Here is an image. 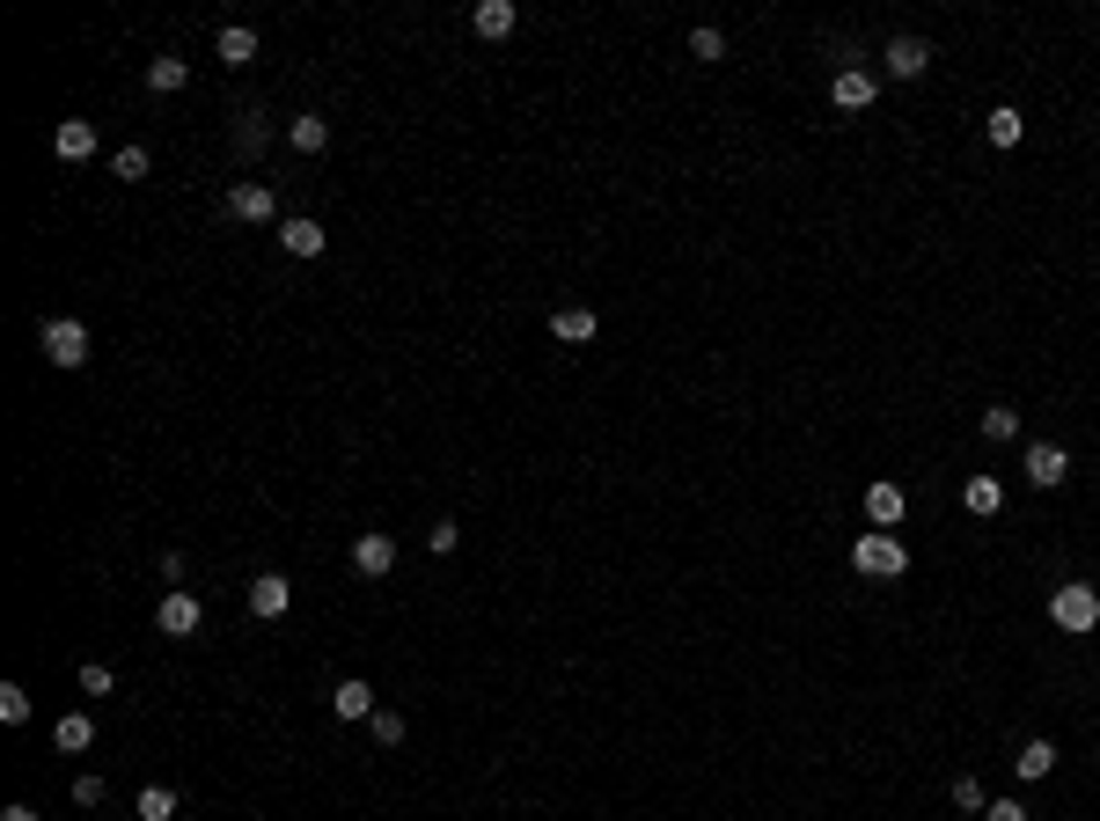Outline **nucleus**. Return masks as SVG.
Masks as SVG:
<instances>
[{
	"instance_id": "1",
	"label": "nucleus",
	"mask_w": 1100,
	"mask_h": 821,
	"mask_svg": "<svg viewBox=\"0 0 1100 821\" xmlns=\"http://www.w3.org/2000/svg\"><path fill=\"white\" fill-rule=\"evenodd\" d=\"M852 565L866 573V580H903L910 573V551H903V535L895 529H866L852 543Z\"/></svg>"
},
{
	"instance_id": "2",
	"label": "nucleus",
	"mask_w": 1100,
	"mask_h": 821,
	"mask_svg": "<svg viewBox=\"0 0 1100 821\" xmlns=\"http://www.w3.org/2000/svg\"><path fill=\"white\" fill-rule=\"evenodd\" d=\"M37 345H45L51 367H81L89 360V323H73V315H51V323H37Z\"/></svg>"
},
{
	"instance_id": "3",
	"label": "nucleus",
	"mask_w": 1100,
	"mask_h": 821,
	"mask_svg": "<svg viewBox=\"0 0 1100 821\" xmlns=\"http://www.w3.org/2000/svg\"><path fill=\"white\" fill-rule=\"evenodd\" d=\"M1050 616H1056V631H1093L1100 624V594L1093 587H1056V602H1050Z\"/></svg>"
},
{
	"instance_id": "4",
	"label": "nucleus",
	"mask_w": 1100,
	"mask_h": 821,
	"mask_svg": "<svg viewBox=\"0 0 1100 821\" xmlns=\"http://www.w3.org/2000/svg\"><path fill=\"white\" fill-rule=\"evenodd\" d=\"M198 624H206V609H198V594L170 587V594H162V609H154V631H162V638H192Z\"/></svg>"
},
{
	"instance_id": "5",
	"label": "nucleus",
	"mask_w": 1100,
	"mask_h": 821,
	"mask_svg": "<svg viewBox=\"0 0 1100 821\" xmlns=\"http://www.w3.org/2000/svg\"><path fill=\"white\" fill-rule=\"evenodd\" d=\"M1020 470H1027V484H1034V492H1056V484L1072 477V455H1064L1056 440H1034V448H1027V462H1020Z\"/></svg>"
},
{
	"instance_id": "6",
	"label": "nucleus",
	"mask_w": 1100,
	"mask_h": 821,
	"mask_svg": "<svg viewBox=\"0 0 1100 821\" xmlns=\"http://www.w3.org/2000/svg\"><path fill=\"white\" fill-rule=\"evenodd\" d=\"M873 96H880V81H873L866 67H844V73L830 81V103H836V111H873Z\"/></svg>"
},
{
	"instance_id": "7",
	"label": "nucleus",
	"mask_w": 1100,
	"mask_h": 821,
	"mask_svg": "<svg viewBox=\"0 0 1100 821\" xmlns=\"http://www.w3.org/2000/svg\"><path fill=\"white\" fill-rule=\"evenodd\" d=\"M352 573H360V580H390L396 573V543L390 535H360V543H352Z\"/></svg>"
},
{
	"instance_id": "8",
	"label": "nucleus",
	"mask_w": 1100,
	"mask_h": 821,
	"mask_svg": "<svg viewBox=\"0 0 1100 821\" xmlns=\"http://www.w3.org/2000/svg\"><path fill=\"white\" fill-rule=\"evenodd\" d=\"M287 609H293V587L279 580V573H257V580H250V616L271 624V616H287Z\"/></svg>"
},
{
	"instance_id": "9",
	"label": "nucleus",
	"mask_w": 1100,
	"mask_h": 821,
	"mask_svg": "<svg viewBox=\"0 0 1100 821\" xmlns=\"http://www.w3.org/2000/svg\"><path fill=\"white\" fill-rule=\"evenodd\" d=\"M228 213H235V220H257V228H271V220H279V198H271L265 184H235V192H228Z\"/></svg>"
},
{
	"instance_id": "10",
	"label": "nucleus",
	"mask_w": 1100,
	"mask_h": 821,
	"mask_svg": "<svg viewBox=\"0 0 1100 821\" xmlns=\"http://www.w3.org/2000/svg\"><path fill=\"white\" fill-rule=\"evenodd\" d=\"M323 242H331V235H323V220H301V213L279 220V250H287V257H323Z\"/></svg>"
},
{
	"instance_id": "11",
	"label": "nucleus",
	"mask_w": 1100,
	"mask_h": 821,
	"mask_svg": "<svg viewBox=\"0 0 1100 821\" xmlns=\"http://www.w3.org/2000/svg\"><path fill=\"white\" fill-rule=\"evenodd\" d=\"M925 67H931V45H925V37H895V45H888V73H895V81H917Z\"/></svg>"
},
{
	"instance_id": "12",
	"label": "nucleus",
	"mask_w": 1100,
	"mask_h": 821,
	"mask_svg": "<svg viewBox=\"0 0 1100 821\" xmlns=\"http://www.w3.org/2000/svg\"><path fill=\"white\" fill-rule=\"evenodd\" d=\"M51 147H59V162H89V154H96V125H89V118H67L59 132H51Z\"/></svg>"
},
{
	"instance_id": "13",
	"label": "nucleus",
	"mask_w": 1100,
	"mask_h": 821,
	"mask_svg": "<svg viewBox=\"0 0 1100 821\" xmlns=\"http://www.w3.org/2000/svg\"><path fill=\"white\" fill-rule=\"evenodd\" d=\"M594 331H602V323H594V309H580V301L551 315V338H558V345H587Z\"/></svg>"
},
{
	"instance_id": "14",
	"label": "nucleus",
	"mask_w": 1100,
	"mask_h": 821,
	"mask_svg": "<svg viewBox=\"0 0 1100 821\" xmlns=\"http://www.w3.org/2000/svg\"><path fill=\"white\" fill-rule=\"evenodd\" d=\"M470 23H477V37H513L521 15H513V0H477V8H470Z\"/></svg>"
},
{
	"instance_id": "15",
	"label": "nucleus",
	"mask_w": 1100,
	"mask_h": 821,
	"mask_svg": "<svg viewBox=\"0 0 1100 821\" xmlns=\"http://www.w3.org/2000/svg\"><path fill=\"white\" fill-rule=\"evenodd\" d=\"M213 51H220V67H250V59H257V30L228 23V30L213 37Z\"/></svg>"
},
{
	"instance_id": "16",
	"label": "nucleus",
	"mask_w": 1100,
	"mask_h": 821,
	"mask_svg": "<svg viewBox=\"0 0 1100 821\" xmlns=\"http://www.w3.org/2000/svg\"><path fill=\"white\" fill-rule=\"evenodd\" d=\"M961 507L976 513V521H991V513L1005 507V484L998 477H969V484H961Z\"/></svg>"
},
{
	"instance_id": "17",
	"label": "nucleus",
	"mask_w": 1100,
	"mask_h": 821,
	"mask_svg": "<svg viewBox=\"0 0 1100 821\" xmlns=\"http://www.w3.org/2000/svg\"><path fill=\"white\" fill-rule=\"evenodd\" d=\"M866 521H873V529H895V521H903V492H895V484H866Z\"/></svg>"
},
{
	"instance_id": "18",
	"label": "nucleus",
	"mask_w": 1100,
	"mask_h": 821,
	"mask_svg": "<svg viewBox=\"0 0 1100 821\" xmlns=\"http://www.w3.org/2000/svg\"><path fill=\"white\" fill-rule=\"evenodd\" d=\"M287 140L301 147V154H323V147H331V118H316V111H301V118H287Z\"/></svg>"
},
{
	"instance_id": "19",
	"label": "nucleus",
	"mask_w": 1100,
	"mask_h": 821,
	"mask_svg": "<svg viewBox=\"0 0 1100 821\" xmlns=\"http://www.w3.org/2000/svg\"><path fill=\"white\" fill-rule=\"evenodd\" d=\"M184 81H192V67H184L176 51H162V59H147V89H154V96H176Z\"/></svg>"
},
{
	"instance_id": "20",
	"label": "nucleus",
	"mask_w": 1100,
	"mask_h": 821,
	"mask_svg": "<svg viewBox=\"0 0 1100 821\" xmlns=\"http://www.w3.org/2000/svg\"><path fill=\"white\" fill-rule=\"evenodd\" d=\"M331 704H338V719H374V712H382V704H374V690H367L360 675L338 682V697H331Z\"/></svg>"
},
{
	"instance_id": "21",
	"label": "nucleus",
	"mask_w": 1100,
	"mask_h": 821,
	"mask_svg": "<svg viewBox=\"0 0 1100 821\" xmlns=\"http://www.w3.org/2000/svg\"><path fill=\"white\" fill-rule=\"evenodd\" d=\"M1020 132H1027V118L1012 111V103H998V111L983 118V140H991V147H1020Z\"/></svg>"
},
{
	"instance_id": "22",
	"label": "nucleus",
	"mask_w": 1100,
	"mask_h": 821,
	"mask_svg": "<svg viewBox=\"0 0 1100 821\" xmlns=\"http://www.w3.org/2000/svg\"><path fill=\"white\" fill-rule=\"evenodd\" d=\"M51 741H59V749H67V755H81V749H89V741H96V719H89V712H67V719L51 726Z\"/></svg>"
},
{
	"instance_id": "23",
	"label": "nucleus",
	"mask_w": 1100,
	"mask_h": 821,
	"mask_svg": "<svg viewBox=\"0 0 1100 821\" xmlns=\"http://www.w3.org/2000/svg\"><path fill=\"white\" fill-rule=\"evenodd\" d=\"M1012 771H1020L1027 785H1042V777L1056 771V749H1050V741H1027V749H1020V763H1012Z\"/></svg>"
},
{
	"instance_id": "24",
	"label": "nucleus",
	"mask_w": 1100,
	"mask_h": 821,
	"mask_svg": "<svg viewBox=\"0 0 1100 821\" xmlns=\"http://www.w3.org/2000/svg\"><path fill=\"white\" fill-rule=\"evenodd\" d=\"M147 170H154V162H147V147H118V154H111V176H118V184H140Z\"/></svg>"
},
{
	"instance_id": "25",
	"label": "nucleus",
	"mask_w": 1100,
	"mask_h": 821,
	"mask_svg": "<svg viewBox=\"0 0 1100 821\" xmlns=\"http://www.w3.org/2000/svg\"><path fill=\"white\" fill-rule=\"evenodd\" d=\"M176 814V793H170V785H147V793H140V821H170Z\"/></svg>"
},
{
	"instance_id": "26",
	"label": "nucleus",
	"mask_w": 1100,
	"mask_h": 821,
	"mask_svg": "<svg viewBox=\"0 0 1100 821\" xmlns=\"http://www.w3.org/2000/svg\"><path fill=\"white\" fill-rule=\"evenodd\" d=\"M0 719H8V726L30 719V690H23V682H0Z\"/></svg>"
},
{
	"instance_id": "27",
	"label": "nucleus",
	"mask_w": 1100,
	"mask_h": 821,
	"mask_svg": "<svg viewBox=\"0 0 1100 821\" xmlns=\"http://www.w3.org/2000/svg\"><path fill=\"white\" fill-rule=\"evenodd\" d=\"M367 733H374L382 749H396V741H404L412 726H404V712H374V719H367Z\"/></svg>"
},
{
	"instance_id": "28",
	"label": "nucleus",
	"mask_w": 1100,
	"mask_h": 821,
	"mask_svg": "<svg viewBox=\"0 0 1100 821\" xmlns=\"http://www.w3.org/2000/svg\"><path fill=\"white\" fill-rule=\"evenodd\" d=\"M1012 433H1020V410H983V440H1012Z\"/></svg>"
},
{
	"instance_id": "29",
	"label": "nucleus",
	"mask_w": 1100,
	"mask_h": 821,
	"mask_svg": "<svg viewBox=\"0 0 1100 821\" xmlns=\"http://www.w3.org/2000/svg\"><path fill=\"white\" fill-rule=\"evenodd\" d=\"M690 59H705V67L727 59V37H719V30H690Z\"/></svg>"
},
{
	"instance_id": "30",
	"label": "nucleus",
	"mask_w": 1100,
	"mask_h": 821,
	"mask_svg": "<svg viewBox=\"0 0 1100 821\" xmlns=\"http://www.w3.org/2000/svg\"><path fill=\"white\" fill-rule=\"evenodd\" d=\"M81 690H89V697H111V690H118V675H111L103 660H89V668H81Z\"/></svg>"
},
{
	"instance_id": "31",
	"label": "nucleus",
	"mask_w": 1100,
	"mask_h": 821,
	"mask_svg": "<svg viewBox=\"0 0 1100 821\" xmlns=\"http://www.w3.org/2000/svg\"><path fill=\"white\" fill-rule=\"evenodd\" d=\"M455 543H463V529H455V521H433V529H426V551H433V557H448Z\"/></svg>"
},
{
	"instance_id": "32",
	"label": "nucleus",
	"mask_w": 1100,
	"mask_h": 821,
	"mask_svg": "<svg viewBox=\"0 0 1100 821\" xmlns=\"http://www.w3.org/2000/svg\"><path fill=\"white\" fill-rule=\"evenodd\" d=\"M953 807H961V814H976V807H983V785H976V777H953Z\"/></svg>"
},
{
	"instance_id": "33",
	"label": "nucleus",
	"mask_w": 1100,
	"mask_h": 821,
	"mask_svg": "<svg viewBox=\"0 0 1100 821\" xmlns=\"http://www.w3.org/2000/svg\"><path fill=\"white\" fill-rule=\"evenodd\" d=\"M73 807H103V777H73Z\"/></svg>"
},
{
	"instance_id": "34",
	"label": "nucleus",
	"mask_w": 1100,
	"mask_h": 821,
	"mask_svg": "<svg viewBox=\"0 0 1100 821\" xmlns=\"http://www.w3.org/2000/svg\"><path fill=\"white\" fill-rule=\"evenodd\" d=\"M983 821H1027V807H1020V799H991V807H983Z\"/></svg>"
},
{
	"instance_id": "35",
	"label": "nucleus",
	"mask_w": 1100,
	"mask_h": 821,
	"mask_svg": "<svg viewBox=\"0 0 1100 821\" xmlns=\"http://www.w3.org/2000/svg\"><path fill=\"white\" fill-rule=\"evenodd\" d=\"M250 147H265V111H243V154Z\"/></svg>"
},
{
	"instance_id": "36",
	"label": "nucleus",
	"mask_w": 1100,
	"mask_h": 821,
	"mask_svg": "<svg viewBox=\"0 0 1100 821\" xmlns=\"http://www.w3.org/2000/svg\"><path fill=\"white\" fill-rule=\"evenodd\" d=\"M176 580H184V551H162V594H170Z\"/></svg>"
},
{
	"instance_id": "37",
	"label": "nucleus",
	"mask_w": 1100,
	"mask_h": 821,
	"mask_svg": "<svg viewBox=\"0 0 1100 821\" xmlns=\"http://www.w3.org/2000/svg\"><path fill=\"white\" fill-rule=\"evenodd\" d=\"M0 821H45V814H37V807H23V799H15V807H0Z\"/></svg>"
}]
</instances>
